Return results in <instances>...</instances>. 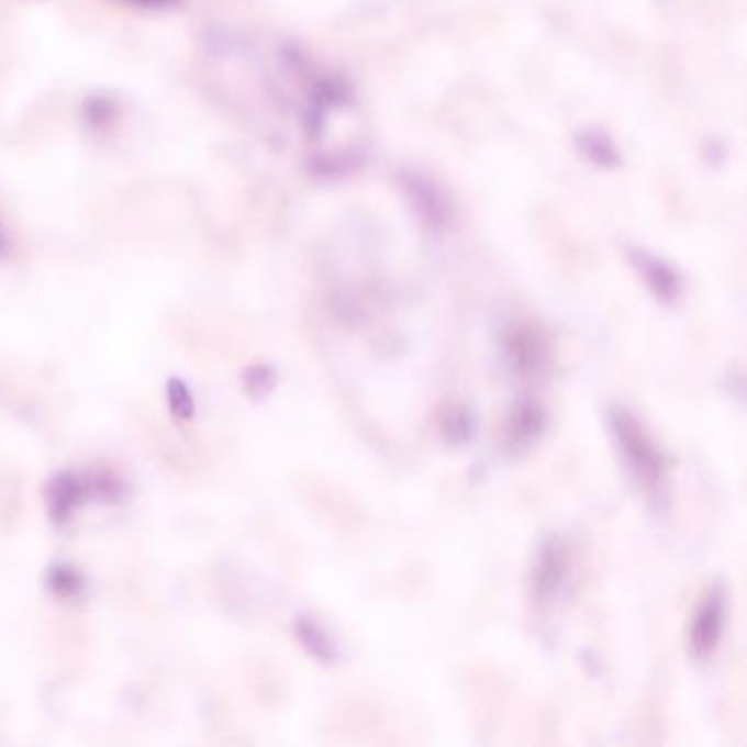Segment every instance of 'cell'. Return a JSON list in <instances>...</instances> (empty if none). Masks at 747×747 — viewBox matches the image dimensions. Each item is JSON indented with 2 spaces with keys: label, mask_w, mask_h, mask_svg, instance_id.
Listing matches in <instances>:
<instances>
[{
  "label": "cell",
  "mask_w": 747,
  "mask_h": 747,
  "mask_svg": "<svg viewBox=\"0 0 747 747\" xmlns=\"http://www.w3.org/2000/svg\"><path fill=\"white\" fill-rule=\"evenodd\" d=\"M136 7H143V9H171L176 4H180V0H127Z\"/></svg>",
  "instance_id": "9a60e30c"
},
{
  "label": "cell",
  "mask_w": 747,
  "mask_h": 747,
  "mask_svg": "<svg viewBox=\"0 0 747 747\" xmlns=\"http://www.w3.org/2000/svg\"><path fill=\"white\" fill-rule=\"evenodd\" d=\"M403 189L408 193V198L412 200V204L416 207L419 215L434 228L443 226L447 220V207L443 196L434 189V185H430L427 180H423L416 174H410L403 178Z\"/></svg>",
  "instance_id": "8992f818"
},
{
  "label": "cell",
  "mask_w": 747,
  "mask_h": 747,
  "mask_svg": "<svg viewBox=\"0 0 747 747\" xmlns=\"http://www.w3.org/2000/svg\"><path fill=\"white\" fill-rule=\"evenodd\" d=\"M544 430V412L533 401H524L511 416L509 441L513 447L528 445Z\"/></svg>",
  "instance_id": "ba28073f"
},
{
  "label": "cell",
  "mask_w": 747,
  "mask_h": 747,
  "mask_svg": "<svg viewBox=\"0 0 747 747\" xmlns=\"http://www.w3.org/2000/svg\"><path fill=\"white\" fill-rule=\"evenodd\" d=\"M726 590L720 583H715L698 603L689 627V649L695 660H709L715 654L726 627Z\"/></svg>",
  "instance_id": "7a4b0ae2"
},
{
  "label": "cell",
  "mask_w": 747,
  "mask_h": 747,
  "mask_svg": "<svg viewBox=\"0 0 747 747\" xmlns=\"http://www.w3.org/2000/svg\"><path fill=\"white\" fill-rule=\"evenodd\" d=\"M607 419L614 443L629 476L645 491L660 489L667 476V456L662 454V449L629 410L612 408Z\"/></svg>",
  "instance_id": "6da1fadb"
},
{
  "label": "cell",
  "mask_w": 747,
  "mask_h": 747,
  "mask_svg": "<svg viewBox=\"0 0 747 747\" xmlns=\"http://www.w3.org/2000/svg\"><path fill=\"white\" fill-rule=\"evenodd\" d=\"M297 636H299L301 645L308 649V654H312L316 660L336 662L338 649H336L334 640L330 638V634L314 618L301 616L297 621Z\"/></svg>",
  "instance_id": "52a82bcc"
},
{
  "label": "cell",
  "mask_w": 747,
  "mask_h": 747,
  "mask_svg": "<svg viewBox=\"0 0 747 747\" xmlns=\"http://www.w3.org/2000/svg\"><path fill=\"white\" fill-rule=\"evenodd\" d=\"M7 248H9V242H7V233H4L2 222H0V257L7 253Z\"/></svg>",
  "instance_id": "2e32d148"
},
{
  "label": "cell",
  "mask_w": 747,
  "mask_h": 747,
  "mask_svg": "<svg viewBox=\"0 0 747 747\" xmlns=\"http://www.w3.org/2000/svg\"><path fill=\"white\" fill-rule=\"evenodd\" d=\"M48 590L59 599H75L83 592V577L68 564H57L46 575Z\"/></svg>",
  "instance_id": "8fae6325"
},
{
  "label": "cell",
  "mask_w": 747,
  "mask_h": 747,
  "mask_svg": "<svg viewBox=\"0 0 747 747\" xmlns=\"http://www.w3.org/2000/svg\"><path fill=\"white\" fill-rule=\"evenodd\" d=\"M566 553L557 539L542 546L535 570H533V592L537 599H550L566 579Z\"/></svg>",
  "instance_id": "277c9868"
},
{
  "label": "cell",
  "mask_w": 747,
  "mask_h": 747,
  "mask_svg": "<svg viewBox=\"0 0 747 747\" xmlns=\"http://www.w3.org/2000/svg\"><path fill=\"white\" fill-rule=\"evenodd\" d=\"M509 356L513 360V365L517 367V371L526 374V371H535L544 358V345L537 341L535 334L531 332H515L509 338Z\"/></svg>",
  "instance_id": "30bf717a"
},
{
  "label": "cell",
  "mask_w": 747,
  "mask_h": 747,
  "mask_svg": "<svg viewBox=\"0 0 747 747\" xmlns=\"http://www.w3.org/2000/svg\"><path fill=\"white\" fill-rule=\"evenodd\" d=\"M86 495H88V484L83 480H79L75 473H68V471L57 473L46 489L51 520L55 524L68 522V517L86 500Z\"/></svg>",
  "instance_id": "5b68a950"
},
{
  "label": "cell",
  "mask_w": 747,
  "mask_h": 747,
  "mask_svg": "<svg viewBox=\"0 0 747 747\" xmlns=\"http://www.w3.org/2000/svg\"><path fill=\"white\" fill-rule=\"evenodd\" d=\"M471 430H473V425H471V416H469V412H465V410H460V412H449V414H445V423H443V432L447 434V438L449 441H454V443H460V441H467L469 436H471Z\"/></svg>",
  "instance_id": "4fadbf2b"
},
{
  "label": "cell",
  "mask_w": 747,
  "mask_h": 747,
  "mask_svg": "<svg viewBox=\"0 0 747 747\" xmlns=\"http://www.w3.org/2000/svg\"><path fill=\"white\" fill-rule=\"evenodd\" d=\"M577 147L590 163L599 167H616L621 163L616 145L603 132L586 130L577 134Z\"/></svg>",
  "instance_id": "9c48e42d"
},
{
  "label": "cell",
  "mask_w": 747,
  "mask_h": 747,
  "mask_svg": "<svg viewBox=\"0 0 747 747\" xmlns=\"http://www.w3.org/2000/svg\"><path fill=\"white\" fill-rule=\"evenodd\" d=\"M246 390L253 394V397H264L270 392V388L275 386V374L270 367H253L248 374H246Z\"/></svg>",
  "instance_id": "5bb4252c"
},
{
  "label": "cell",
  "mask_w": 747,
  "mask_h": 747,
  "mask_svg": "<svg viewBox=\"0 0 747 747\" xmlns=\"http://www.w3.org/2000/svg\"><path fill=\"white\" fill-rule=\"evenodd\" d=\"M629 259L634 264V268L640 272V277L645 279L647 288L665 303H671L678 299L680 294V277L678 272L662 259H658L656 255L634 248L629 250Z\"/></svg>",
  "instance_id": "3957f363"
},
{
  "label": "cell",
  "mask_w": 747,
  "mask_h": 747,
  "mask_svg": "<svg viewBox=\"0 0 747 747\" xmlns=\"http://www.w3.org/2000/svg\"><path fill=\"white\" fill-rule=\"evenodd\" d=\"M167 403H169L171 414L178 419H191L196 412V401L191 397V390L178 377H171L167 381Z\"/></svg>",
  "instance_id": "7c38bea8"
}]
</instances>
